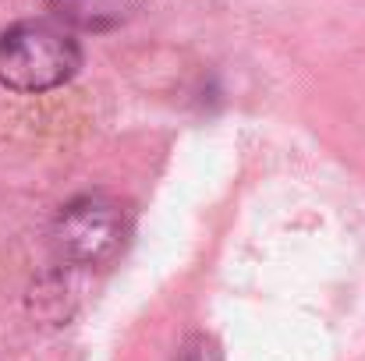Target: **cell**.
Masks as SVG:
<instances>
[{"instance_id":"obj_4","label":"cell","mask_w":365,"mask_h":361,"mask_svg":"<svg viewBox=\"0 0 365 361\" xmlns=\"http://www.w3.org/2000/svg\"><path fill=\"white\" fill-rule=\"evenodd\" d=\"M174 361H224V355H220V344H217L213 337L195 333V337H188V340L181 344V351H178Z\"/></svg>"},{"instance_id":"obj_2","label":"cell","mask_w":365,"mask_h":361,"mask_svg":"<svg viewBox=\"0 0 365 361\" xmlns=\"http://www.w3.org/2000/svg\"><path fill=\"white\" fill-rule=\"evenodd\" d=\"M131 234V209L110 195H78L71 199L53 227L50 241L57 255L71 266H107L114 262Z\"/></svg>"},{"instance_id":"obj_3","label":"cell","mask_w":365,"mask_h":361,"mask_svg":"<svg viewBox=\"0 0 365 361\" xmlns=\"http://www.w3.org/2000/svg\"><path fill=\"white\" fill-rule=\"evenodd\" d=\"M46 7L71 32H114L145 7V0H46Z\"/></svg>"},{"instance_id":"obj_1","label":"cell","mask_w":365,"mask_h":361,"mask_svg":"<svg viewBox=\"0 0 365 361\" xmlns=\"http://www.w3.org/2000/svg\"><path fill=\"white\" fill-rule=\"evenodd\" d=\"M82 68V43L57 18H25L0 32V85L39 96L71 82Z\"/></svg>"}]
</instances>
